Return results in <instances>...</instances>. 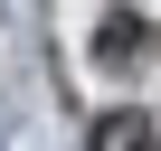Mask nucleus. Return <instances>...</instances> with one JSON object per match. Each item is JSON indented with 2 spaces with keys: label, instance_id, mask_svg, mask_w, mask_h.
Listing matches in <instances>:
<instances>
[{
  "label": "nucleus",
  "instance_id": "f257e3e1",
  "mask_svg": "<svg viewBox=\"0 0 161 151\" xmlns=\"http://www.w3.org/2000/svg\"><path fill=\"white\" fill-rule=\"evenodd\" d=\"M86 151H161V123H152L142 104H114V113L86 123Z\"/></svg>",
  "mask_w": 161,
  "mask_h": 151
}]
</instances>
